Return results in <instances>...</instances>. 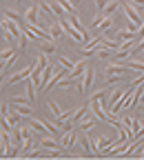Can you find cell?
I'll use <instances>...</instances> for the list:
<instances>
[{
	"label": "cell",
	"mask_w": 144,
	"mask_h": 160,
	"mask_svg": "<svg viewBox=\"0 0 144 160\" xmlns=\"http://www.w3.org/2000/svg\"><path fill=\"white\" fill-rule=\"evenodd\" d=\"M131 69L127 65H120V62H109L104 67V73H129Z\"/></svg>",
	"instance_id": "cell-8"
},
{
	"label": "cell",
	"mask_w": 144,
	"mask_h": 160,
	"mask_svg": "<svg viewBox=\"0 0 144 160\" xmlns=\"http://www.w3.org/2000/svg\"><path fill=\"white\" fill-rule=\"evenodd\" d=\"M49 111H51V116H53V120H55V118H60V116H62V111H60V107H58V102H53V100H49Z\"/></svg>",
	"instance_id": "cell-23"
},
{
	"label": "cell",
	"mask_w": 144,
	"mask_h": 160,
	"mask_svg": "<svg viewBox=\"0 0 144 160\" xmlns=\"http://www.w3.org/2000/svg\"><path fill=\"white\" fill-rule=\"evenodd\" d=\"M135 38H144V25H142V27L135 31Z\"/></svg>",
	"instance_id": "cell-27"
},
{
	"label": "cell",
	"mask_w": 144,
	"mask_h": 160,
	"mask_svg": "<svg viewBox=\"0 0 144 160\" xmlns=\"http://www.w3.org/2000/svg\"><path fill=\"white\" fill-rule=\"evenodd\" d=\"M120 7H122V2H120V0H109V5L104 7V11H102V16L111 18V13H113V11H118Z\"/></svg>",
	"instance_id": "cell-15"
},
{
	"label": "cell",
	"mask_w": 144,
	"mask_h": 160,
	"mask_svg": "<svg viewBox=\"0 0 144 160\" xmlns=\"http://www.w3.org/2000/svg\"><path fill=\"white\" fill-rule=\"evenodd\" d=\"M127 78V73H104V80L109 85H115V82H122Z\"/></svg>",
	"instance_id": "cell-18"
},
{
	"label": "cell",
	"mask_w": 144,
	"mask_h": 160,
	"mask_svg": "<svg viewBox=\"0 0 144 160\" xmlns=\"http://www.w3.org/2000/svg\"><path fill=\"white\" fill-rule=\"evenodd\" d=\"M93 85V65H89L87 67V71H84V80H82V87H84V93H87V89Z\"/></svg>",
	"instance_id": "cell-14"
},
{
	"label": "cell",
	"mask_w": 144,
	"mask_h": 160,
	"mask_svg": "<svg viewBox=\"0 0 144 160\" xmlns=\"http://www.w3.org/2000/svg\"><path fill=\"white\" fill-rule=\"evenodd\" d=\"M89 105H91V102H89ZM89 105H82V107L75 109V113L71 116V122H73V125H80V122H82V118H84L87 111H89Z\"/></svg>",
	"instance_id": "cell-10"
},
{
	"label": "cell",
	"mask_w": 144,
	"mask_h": 160,
	"mask_svg": "<svg viewBox=\"0 0 144 160\" xmlns=\"http://www.w3.org/2000/svg\"><path fill=\"white\" fill-rule=\"evenodd\" d=\"M31 71H33V65L25 67L22 71H18V73L9 76V78L5 80V82H2V87H9V85H16V82H20V80H27V78H31Z\"/></svg>",
	"instance_id": "cell-1"
},
{
	"label": "cell",
	"mask_w": 144,
	"mask_h": 160,
	"mask_svg": "<svg viewBox=\"0 0 144 160\" xmlns=\"http://www.w3.org/2000/svg\"><path fill=\"white\" fill-rule=\"evenodd\" d=\"M33 67H36L38 71H45V69L49 67V60H47V53H45V51H40V56H38V62H36Z\"/></svg>",
	"instance_id": "cell-17"
},
{
	"label": "cell",
	"mask_w": 144,
	"mask_h": 160,
	"mask_svg": "<svg viewBox=\"0 0 144 160\" xmlns=\"http://www.w3.org/2000/svg\"><path fill=\"white\" fill-rule=\"evenodd\" d=\"M98 122H100V118H98L95 113H91V116L87 113L84 118H82V122H80V129H82V131H89V129H91L93 125H98Z\"/></svg>",
	"instance_id": "cell-6"
},
{
	"label": "cell",
	"mask_w": 144,
	"mask_h": 160,
	"mask_svg": "<svg viewBox=\"0 0 144 160\" xmlns=\"http://www.w3.org/2000/svg\"><path fill=\"white\" fill-rule=\"evenodd\" d=\"M140 156H142V158H144V149H142V151H140Z\"/></svg>",
	"instance_id": "cell-28"
},
{
	"label": "cell",
	"mask_w": 144,
	"mask_h": 160,
	"mask_svg": "<svg viewBox=\"0 0 144 160\" xmlns=\"http://www.w3.org/2000/svg\"><path fill=\"white\" fill-rule=\"evenodd\" d=\"M122 11H124V13H127V18L131 20V22H135L137 27H142V25H144V18L137 13V9H135L133 5H129V2H122Z\"/></svg>",
	"instance_id": "cell-3"
},
{
	"label": "cell",
	"mask_w": 144,
	"mask_h": 160,
	"mask_svg": "<svg viewBox=\"0 0 144 160\" xmlns=\"http://www.w3.org/2000/svg\"><path fill=\"white\" fill-rule=\"evenodd\" d=\"M109 5V0H95V9H98V13H102L104 11V7Z\"/></svg>",
	"instance_id": "cell-26"
},
{
	"label": "cell",
	"mask_w": 144,
	"mask_h": 160,
	"mask_svg": "<svg viewBox=\"0 0 144 160\" xmlns=\"http://www.w3.org/2000/svg\"><path fill=\"white\" fill-rule=\"evenodd\" d=\"M111 27H113V20H111V18H104V20H102V22H100V25L95 27V29H98V31H102V33H104V36H107Z\"/></svg>",
	"instance_id": "cell-19"
},
{
	"label": "cell",
	"mask_w": 144,
	"mask_h": 160,
	"mask_svg": "<svg viewBox=\"0 0 144 160\" xmlns=\"http://www.w3.org/2000/svg\"><path fill=\"white\" fill-rule=\"evenodd\" d=\"M58 65H62L65 69H69V73H71V71H73V67H75V62H71L67 56H58Z\"/></svg>",
	"instance_id": "cell-20"
},
{
	"label": "cell",
	"mask_w": 144,
	"mask_h": 160,
	"mask_svg": "<svg viewBox=\"0 0 144 160\" xmlns=\"http://www.w3.org/2000/svg\"><path fill=\"white\" fill-rule=\"evenodd\" d=\"M38 49L45 53H53V51H58V42L55 40H38Z\"/></svg>",
	"instance_id": "cell-7"
},
{
	"label": "cell",
	"mask_w": 144,
	"mask_h": 160,
	"mask_svg": "<svg viewBox=\"0 0 144 160\" xmlns=\"http://www.w3.org/2000/svg\"><path fill=\"white\" fill-rule=\"evenodd\" d=\"M53 73H55V67H53V65H49V67L42 71V78H40V87H38L40 91H47V87H49V80L53 78Z\"/></svg>",
	"instance_id": "cell-5"
},
{
	"label": "cell",
	"mask_w": 144,
	"mask_h": 160,
	"mask_svg": "<svg viewBox=\"0 0 144 160\" xmlns=\"http://www.w3.org/2000/svg\"><path fill=\"white\" fill-rule=\"evenodd\" d=\"M18 2H27V0H18Z\"/></svg>",
	"instance_id": "cell-29"
},
{
	"label": "cell",
	"mask_w": 144,
	"mask_h": 160,
	"mask_svg": "<svg viewBox=\"0 0 144 160\" xmlns=\"http://www.w3.org/2000/svg\"><path fill=\"white\" fill-rule=\"evenodd\" d=\"M40 145H42L47 151H49V149H60V140H55V138H51V136H45L42 140H40Z\"/></svg>",
	"instance_id": "cell-13"
},
{
	"label": "cell",
	"mask_w": 144,
	"mask_h": 160,
	"mask_svg": "<svg viewBox=\"0 0 144 160\" xmlns=\"http://www.w3.org/2000/svg\"><path fill=\"white\" fill-rule=\"evenodd\" d=\"M78 138H80V136H78V129H75V127H73V129H69V131H65L62 140H60V147H62L65 151H67V149H73Z\"/></svg>",
	"instance_id": "cell-2"
},
{
	"label": "cell",
	"mask_w": 144,
	"mask_h": 160,
	"mask_svg": "<svg viewBox=\"0 0 144 160\" xmlns=\"http://www.w3.org/2000/svg\"><path fill=\"white\" fill-rule=\"evenodd\" d=\"M127 67H129V69H135V71H142V73H144V62H142V60H127Z\"/></svg>",
	"instance_id": "cell-22"
},
{
	"label": "cell",
	"mask_w": 144,
	"mask_h": 160,
	"mask_svg": "<svg viewBox=\"0 0 144 160\" xmlns=\"http://www.w3.org/2000/svg\"><path fill=\"white\" fill-rule=\"evenodd\" d=\"M2 27H5V29H9V31H11V33H13L16 38H20V36H22V33H25V29H22V27H20V25L16 22V20H11V18H7V16L2 18Z\"/></svg>",
	"instance_id": "cell-4"
},
{
	"label": "cell",
	"mask_w": 144,
	"mask_h": 160,
	"mask_svg": "<svg viewBox=\"0 0 144 160\" xmlns=\"http://www.w3.org/2000/svg\"><path fill=\"white\" fill-rule=\"evenodd\" d=\"M87 67H89L87 60H78L75 67H73V71H71V76H73V78H78L80 73H84V71H87Z\"/></svg>",
	"instance_id": "cell-16"
},
{
	"label": "cell",
	"mask_w": 144,
	"mask_h": 160,
	"mask_svg": "<svg viewBox=\"0 0 144 160\" xmlns=\"http://www.w3.org/2000/svg\"><path fill=\"white\" fill-rule=\"evenodd\" d=\"M111 56H115V51L113 49H107V47H98V58H102V60H107V58H111Z\"/></svg>",
	"instance_id": "cell-21"
},
{
	"label": "cell",
	"mask_w": 144,
	"mask_h": 160,
	"mask_svg": "<svg viewBox=\"0 0 144 160\" xmlns=\"http://www.w3.org/2000/svg\"><path fill=\"white\" fill-rule=\"evenodd\" d=\"M29 38H31V36H29L27 31H25L22 36H20V38H18V40H20V51H25V49H27V40H29Z\"/></svg>",
	"instance_id": "cell-25"
},
{
	"label": "cell",
	"mask_w": 144,
	"mask_h": 160,
	"mask_svg": "<svg viewBox=\"0 0 144 160\" xmlns=\"http://www.w3.org/2000/svg\"><path fill=\"white\" fill-rule=\"evenodd\" d=\"M49 33H51V38H53V40H58L60 36H65V27L60 25V20L51 22V27H49Z\"/></svg>",
	"instance_id": "cell-12"
},
{
	"label": "cell",
	"mask_w": 144,
	"mask_h": 160,
	"mask_svg": "<svg viewBox=\"0 0 144 160\" xmlns=\"http://www.w3.org/2000/svg\"><path fill=\"white\" fill-rule=\"evenodd\" d=\"M38 9H40V2L38 5H31L27 11H25V20L29 25H36V18H38Z\"/></svg>",
	"instance_id": "cell-11"
},
{
	"label": "cell",
	"mask_w": 144,
	"mask_h": 160,
	"mask_svg": "<svg viewBox=\"0 0 144 160\" xmlns=\"http://www.w3.org/2000/svg\"><path fill=\"white\" fill-rule=\"evenodd\" d=\"M29 125H31V129H33V131H38L40 136H47V133H49V129H47V125H45V120L31 118V120H29Z\"/></svg>",
	"instance_id": "cell-9"
},
{
	"label": "cell",
	"mask_w": 144,
	"mask_h": 160,
	"mask_svg": "<svg viewBox=\"0 0 144 160\" xmlns=\"http://www.w3.org/2000/svg\"><path fill=\"white\" fill-rule=\"evenodd\" d=\"M111 89H100V91H95V93H91V98L89 100H102V98H107V93H109Z\"/></svg>",
	"instance_id": "cell-24"
}]
</instances>
